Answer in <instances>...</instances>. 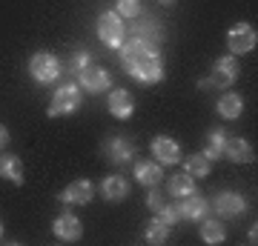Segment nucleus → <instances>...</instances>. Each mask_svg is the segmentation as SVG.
Here are the masks:
<instances>
[{
    "mask_svg": "<svg viewBox=\"0 0 258 246\" xmlns=\"http://www.w3.org/2000/svg\"><path fill=\"white\" fill-rule=\"evenodd\" d=\"M166 189H169L172 198H181V201H184V198H189V195L195 192V178L186 175V172H178V175L169 178V186H166Z\"/></svg>",
    "mask_w": 258,
    "mask_h": 246,
    "instance_id": "22",
    "label": "nucleus"
},
{
    "mask_svg": "<svg viewBox=\"0 0 258 246\" xmlns=\"http://www.w3.org/2000/svg\"><path fill=\"white\" fill-rule=\"evenodd\" d=\"M224 155L230 157V160H235V163H249V160L255 157V152H252V146H249L244 137H230V135H227Z\"/></svg>",
    "mask_w": 258,
    "mask_h": 246,
    "instance_id": "15",
    "label": "nucleus"
},
{
    "mask_svg": "<svg viewBox=\"0 0 258 246\" xmlns=\"http://www.w3.org/2000/svg\"><path fill=\"white\" fill-rule=\"evenodd\" d=\"M118 52H120V66L126 69L129 77L147 83V86L164 80V60H161L158 46L132 37L129 43H120Z\"/></svg>",
    "mask_w": 258,
    "mask_h": 246,
    "instance_id": "1",
    "label": "nucleus"
},
{
    "mask_svg": "<svg viewBox=\"0 0 258 246\" xmlns=\"http://www.w3.org/2000/svg\"><path fill=\"white\" fill-rule=\"evenodd\" d=\"M215 109H218V115L224 120H235L244 112V101H241V95H235V92H224L221 98H218V103H215Z\"/></svg>",
    "mask_w": 258,
    "mask_h": 246,
    "instance_id": "18",
    "label": "nucleus"
},
{
    "mask_svg": "<svg viewBox=\"0 0 258 246\" xmlns=\"http://www.w3.org/2000/svg\"><path fill=\"white\" fill-rule=\"evenodd\" d=\"M210 209H215L221 218H238V215L247 212V198L241 192H218L212 198Z\"/></svg>",
    "mask_w": 258,
    "mask_h": 246,
    "instance_id": "7",
    "label": "nucleus"
},
{
    "mask_svg": "<svg viewBox=\"0 0 258 246\" xmlns=\"http://www.w3.org/2000/svg\"><path fill=\"white\" fill-rule=\"evenodd\" d=\"M169 229L172 226H166L164 220L155 215V218L144 226V240H147V243H164L166 237H169Z\"/></svg>",
    "mask_w": 258,
    "mask_h": 246,
    "instance_id": "25",
    "label": "nucleus"
},
{
    "mask_svg": "<svg viewBox=\"0 0 258 246\" xmlns=\"http://www.w3.org/2000/svg\"><path fill=\"white\" fill-rule=\"evenodd\" d=\"M101 152H103V157H106L109 163H115V166H126V163H132V160H135V155H138L135 143H132L129 137H123V135H112V137H106V140L101 143Z\"/></svg>",
    "mask_w": 258,
    "mask_h": 246,
    "instance_id": "4",
    "label": "nucleus"
},
{
    "mask_svg": "<svg viewBox=\"0 0 258 246\" xmlns=\"http://www.w3.org/2000/svg\"><path fill=\"white\" fill-rule=\"evenodd\" d=\"M92 198H95V186H92V181H83V178L81 181H72L60 192V201L66 206H83V203H89Z\"/></svg>",
    "mask_w": 258,
    "mask_h": 246,
    "instance_id": "11",
    "label": "nucleus"
},
{
    "mask_svg": "<svg viewBox=\"0 0 258 246\" xmlns=\"http://www.w3.org/2000/svg\"><path fill=\"white\" fill-rule=\"evenodd\" d=\"M52 232H55L57 240L75 243V240H81V235H83V223H81L78 215H72V212H60L55 218V223H52Z\"/></svg>",
    "mask_w": 258,
    "mask_h": 246,
    "instance_id": "9",
    "label": "nucleus"
},
{
    "mask_svg": "<svg viewBox=\"0 0 258 246\" xmlns=\"http://www.w3.org/2000/svg\"><path fill=\"white\" fill-rule=\"evenodd\" d=\"M149 149H152V157L161 160V166H172V163L181 160V146H178L172 137H166V135H158Z\"/></svg>",
    "mask_w": 258,
    "mask_h": 246,
    "instance_id": "12",
    "label": "nucleus"
},
{
    "mask_svg": "<svg viewBox=\"0 0 258 246\" xmlns=\"http://www.w3.org/2000/svg\"><path fill=\"white\" fill-rule=\"evenodd\" d=\"M101 195L106 201H123L129 195V183L126 178H120V175H109V178H103L101 181Z\"/></svg>",
    "mask_w": 258,
    "mask_h": 246,
    "instance_id": "19",
    "label": "nucleus"
},
{
    "mask_svg": "<svg viewBox=\"0 0 258 246\" xmlns=\"http://www.w3.org/2000/svg\"><path fill=\"white\" fill-rule=\"evenodd\" d=\"M241 74V66L238 60H235V55H224L215 60V66H212V77H210V86L212 89H230V83L238 80Z\"/></svg>",
    "mask_w": 258,
    "mask_h": 246,
    "instance_id": "6",
    "label": "nucleus"
},
{
    "mask_svg": "<svg viewBox=\"0 0 258 246\" xmlns=\"http://www.w3.org/2000/svg\"><path fill=\"white\" fill-rule=\"evenodd\" d=\"M178 206H181V218L184 220H201L210 215V203L198 192H192L189 198H184V203H178Z\"/></svg>",
    "mask_w": 258,
    "mask_h": 246,
    "instance_id": "13",
    "label": "nucleus"
},
{
    "mask_svg": "<svg viewBox=\"0 0 258 246\" xmlns=\"http://www.w3.org/2000/svg\"><path fill=\"white\" fill-rule=\"evenodd\" d=\"M89 66H92V57H89L86 49H75L72 55H69V74L72 77H81V72L89 69Z\"/></svg>",
    "mask_w": 258,
    "mask_h": 246,
    "instance_id": "26",
    "label": "nucleus"
},
{
    "mask_svg": "<svg viewBox=\"0 0 258 246\" xmlns=\"http://www.w3.org/2000/svg\"><path fill=\"white\" fill-rule=\"evenodd\" d=\"M135 178H138V183H144L147 189L158 186L161 178H164L161 163H158V160H138V163H135Z\"/></svg>",
    "mask_w": 258,
    "mask_h": 246,
    "instance_id": "17",
    "label": "nucleus"
},
{
    "mask_svg": "<svg viewBox=\"0 0 258 246\" xmlns=\"http://www.w3.org/2000/svg\"><path fill=\"white\" fill-rule=\"evenodd\" d=\"M6 143H9V129H6L3 123H0V149H3Z\"/></svg>",
    "mask_w": 258,
    "mask_h": 246,
    "instance_id": "30",
    "label": "nucleus"
},
{
    "mask_svg": "<svg viewBox=\"0 0 258 246\" xmlns=\"http://www.w3.org/2000/svg\"><path fill=\"white\" fill-rule=\"evenodd\" d=\"M0 237H3V223H0Z\"/></svg>",
    "mask_w": 258,
    "mask_h": 246,
    "instance_id": "32",
    "label": "nucleus"
},
{
    "mask_svg": "<svg viewBox=\"0 0 258 246\" xmlns=\"http://www.w3.org/2000/svg\"><path fill=\"white\" fill-rule=\"evenodd\" d=\"M204 243H221L227 237V229H224L221 220H212V218H201V229H198Z\"/></svg>",
    "mask_w": 258,
    "mask_h": 246,
    "instance_id": "23",
    "label": "nucleus"
},
{
    "mask_svg": "<svg viewBox=\"0 0 258 246\" xmlns=\"http://www.w3.org/2000/svg\"><path fill=\"white\" fill-rule=\"evenodd\" d=\"M210 169H212V160H207V157H204V152L184 157V172L192 175L195 181H198V178H207V175H210Z\"/></svg>",
    "mask_w": 258,
    "mask_h": 246,
    "instance_id": "24",
    "label": "nucleus"
},
{
    "mask_svg": "<svg viewBox=\"0 0 258 246\" xmlns=\"http://www.w3.org/2000/svg\"><path fill=\"white\" fill-rule=\"evenodd\" d=\"M118 15L120 18H138L141 15V3L138 0H118Z\"/></svg>",
    "mask_w": 258,
    "mask_h": 246,
    "instance_id": "28",
    "label": "nucleus"
},
{
    "mask_svg": "<svg viewBox=\"0 0 258 246\" xmlns=\"http://www.w3.org/2000/svg\"><path fill=\"white\" fill-rule=\"evenodd\" d=\"M155 215H158L161 220H164L166 226H175L178 220H181V206H178V203H175V206H166V203H164V206H161V209H158Z\"/></svg>",
    "mask_w": 258,
    "mask_h": 246,
    "instance_id": "27",
    "label": "nucleus"
},
{
    "mask_svg": "<svg viewBox=\"0 0 258 246\" xmlns=\"http://www.w3.org/2000/svg\"><path fill=\"white\" fill-rule=\"evenodd\" d=\"M224 143H227V132H224L221 126L210 129L207 146H204V157H207V160H218V157H224Z\"/></svg>",
    "mask_w": 258,
    "mask_h": 246,
    "instance_id": "21",
    "label": "nucleus"
},
{
    "mask_svg": "<svg viewBox=\"0 0 258 246\" xmlns=\"http://www.w3.org/2000/svg\"><path fill=\"white\" fill-rule=\"evenodd\" d=\"M78 86L83 92H92V95H101V92H109L112 89V77L106 69H98V66H89L83 69L81 77H78Z\"/></svg>",
    "mask_w": 258,
    "mask_h": 246,
    "instance_id": "10",
    "label": "nucleus"
},
{
    "mask_svg": "<svg viewBox=\"0 0 258 246\" xmlns=\"http://www.w3.org/2000/svg\"><path fill=\"white\" fill-rule=\"evenodd\" d=\"M147 206H149L152 212H158L161 206H164V195H161L155 186H152V189H149V195H147Z\"/></svg>",
    "mask_w": 258,
    "mask_h": 246,
    "instance_id": "29",
    "label": "nucleus"
},
{
    "mask_svg": "<svg viewBox=\"0 0 258 246\" xmlns=\"http://www.w3.org/2000/svg\"><path fill=\"white\" fill-rule=\"evenodd\" d=\"M132 37H138V40H147V43L158 46L161 40H164V26H161L155 18H144L141 23H135Z\"/></svg>",
    "mask_w": 258,
    "mask_h": 246,
    "instance_id": "16",
    "label": "nucleus"
},
{
    "mask_svg": "<svg viewBox=\"0 0 258 246\" xmlns=\"http://www.w3.org/2000/svg\"><path fill=\"white\" fill-rule=\"evenodd\" d=\"M0 178L9 183H23V160L18 155H0Z\"/></svg>",
    "mask_w": 258,
    "mask_h": 246,
    "instance_id": "20",
    "label": "nucleus"
},
{
    "mask_svg": "<svg viewBox=\"0 0 258 246\" xmlns=\"http://www.w3.org/2000/svg\"><path fill=\"white\" fill-rule=\"evenodd\" d=\"M109 112H112L118 120L132 118V112H135V101H132V95H129L126 89L109 92Z\"/></svg>",
    "mask_w": 258,
    "mask_h": 246,
    "instance_id": "14",
    "label": "nucleus"
},
{
    "mask_svg": "<svg viewBox=\"0 0 258 246\" xmlns=\"http://www.w3.org/2000/svg\"><path fill=\"white\" fill-rule=\"evenodd\" d=\"M29 74H32L35 83H55L63 74V66L52 52H35L29 57Z\"/></svg>",
    "mask_w": 258,
    "mask_h": 246,
    "instance_id": "2",
    "label": "nucleus"
},
{
    "mask_svg": "<svg viewBox=\"0 0 258 246\" xmlns=\"http://www.w3.org/2000/svg\"><path fill=\"white\" fill-rule=\"evenodd\" d=\"M123 35H126V26H123V18H120L118 12H103L101 18H98V37H101L103 46L120 49Z\"/></svg>",
    "mask_w": 258,
    "mask_h": 246,
    "instance_id": "5",
    "label": "nucleus"
},
{
    "mask_svg": "<svg viewBox=\"0 0 258 246\" xmlns=\"http://www.w3.org/2000/svg\"><path fill=\"white\" fill-rule=\"evenodd\" d=\"M83 92L78 83H63L57 86V92L52 95V103H49V118H60V115H72L75 109H81Z\"/></svg>",
    "mask_w": 258,
    "mask_h": 246,
    "instance_id": "3",
    "label": "nucleus"
},
{
    "mask_svg": "<svg viewBox=\"0 0 258 246\" xmlns=\"http://www.w3.org/2000/svg\"><path fill=\"white\" fill-rule=\"evenodd\" d=\"M258 43V35L255 29L249 23H235V26L227 32V46H230L232 55H244V52H252Z\"/></svg>",
    "mask_w": 258,
    "mask_h": 246,
    "instance_id": "8",
    "label": "nucleus"
},
{
    "mask_svg": "<svg viewBox=\"0 0 258 246\" xmlns=\"http://www.w3.org/2000/svg\"><path fill=\"white\" fill-rule=\"evenodd\" d=\"M158 3H164V6H169V3H175V0H158Z\"/></svg>",
    "mask_w": 258,
    "mask_h": 246,
    "instance_id": "31",
    "label": "nucleus"
}]
</instances>
